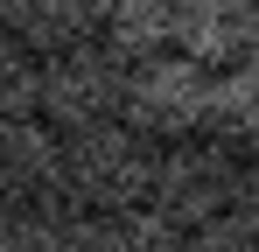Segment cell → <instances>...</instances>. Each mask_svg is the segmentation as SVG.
Here are the masks:
<instances>
[{
    "label": "cell",
    "instance_id": "obj_13",
    "mask_svg": "<svg viewBox=\"0 0 259 252\" xmlns=\"http://www.w3.org/2000/svg\"><path fill=\"white\" fill-rule=\"evenodd\" d=\"M245 56H252V63H259V28H252V49H245Z\"/></svg>",
    "mask_w": 259,
    "mask_h": 252
},
{
    "label": "cell",
    "instance_id": "obj_9",
    "mask_svg": "<svg viewBox=\"0 0 259 252\" xmlns=\"http://www.w3.org/2000/svg\"><path fill=\"white\" fill-rule=\"evenodd\" d=\"M210 133H224L238 154H259V63H224L210 98Z\"/></svg>",
    "mask_w": 259,
    "mask_h": 252
},
{
    "label": "cell",
    "instance_id": "obj_12",
    "mask_svg": "<svg viewBox=\"0 0 259 252\" xmlns=\"http://www.w3.org/2000/svg\"><path fill=\"white\" fill-rule=\"evenodd\" d=\"M35 231H42V210L0 189V252H21V245H35Z\"/></svg>",
    "mask_w": 259,
    "mask_h": 252
},
{
    "label": "cell",
    "instance_id": "obj_4",
    "mask_svg": "<svg viewBox=\"0 0 259 252\" xmlns=\"http://www.w3.org/2000/svg\"><path fill=\"white\" fill-rule=\"evenodd\" d=\"M210 98H217V70L189 49H161V56H140L126 84V119L154 140H189V133H210Z\"/></svg>",
    "mask_w": 259,
    "mask_h": 252
},
{
    "label": "cell",
    "instance_id": "obj_5",
    "mask_svg": "<svg viewBox=\"0 0 259 252\" xmlns=\"http://www.w3.org/2000/svg\"><path fill=\"white\" fill-rule=\"evenodd\" d=\"M0 189L21 203H56L70 196V133L42 112L28 119H0Z\"/></svg>",
    "mask_w": 259,
    "mask_h": 252
},
{
    "label": "cell",
    "instance_id": "obj_7",
    "mask_svg": "<svg viewBox=\"0 0 259 252\" xmlns=\"http://www.w3.org/2000/svg\"><path fill=\"white\" fill-rule=\"evenodd\" d=\"M0 28H14L35 49H70V42L98 35V0H0Z\"/></svg>",
    "mask_w": 259,
    "mask_h": 252
},
{
    "label": "cell",
    "instance_id": "obj_3",
    "mask_svg": "<svg viewBox=\"0 0 259 252\" xmlns=\"http://www.w3.org/2000/svg\"><path fill=\"white\" fill-rule=\"evenodd\" d=\"M126 84H133V56H119L105 35L49 49L42 56V119H56L63 133L126 119Z\"/></svg>",
    "mask_w": 259,
    "mask_h": 252
},
{
    "label": "cell",
    "instance_id": "obj_10",
    "mask_svg": "<svg viewBox=\"0 0 259 252\" xmlns=\"http://www.w3.org/2000/svg\"><path fill=\"white\" fill-rule=\"evenodd\" d=\"M42 112V49L0 28V119H28Z\"/></svg>",
    "mask_w": 259,
    "mask_h": 252
},
{
    "label": "cell",
    "instance_id": "obj_1",
    "mask_svg": "<svg viewBox=\"0 0 259 252\" xmlns=\"http://www.w3.org/2000/svg\"><path fill=\"white\" fill-rule=\"evenodd\" d=\"M154 175H161V140L140 133L133 119H105V126L70 133V196L84 210L154 203Z\"/></svg>",
    "mask_w": 259,
    "mask_h": 252
},
{
    "label": "cell",
    "instance_id": "obj_11",
    "mask_svg": "<svg viewBox=\"0 0 259 252\" xmlns=\"http://www.w3.org/2000/svg\"><path fill=\"white\" fill-rule=\"evenodd\" d=\"M196 245H259V154H245L238 210H224L217 224H203V231H196Z\"/></svg>",
    "mask_w": 259,
    "mask_h": 252
},
{
    "label": "cell",
    "instance_id": "obj_2",
    "mask_svg": "<svg viewBox=\"0 0 259 252\" xmlns=\"http://www.w3.org/2000/svg\"><path fill=\"white\" fill-rule=\"evenodd\" d=\"M245 189V154L224 133H189V140H161V175H154V203L196 238L224 210H238Z\"/></svg>",
    "mask_w": 259,
    "mask_h": 252
},
{
    "label": "cell",
    "instance_id": "obj_8",
    "mask_svg": "<svg viewBox=\"0 0 259 252\" xmlns=\"http://www.w3.org/2000/svg\"><path fill=\"white\" fill-rule=\"evenodd\" d=\"M98 35L119 56H161L175 49V0H98Z\"/></svg>",
    "mask_w": 259,
    "mask_h": 252
},
{
    "label": "cell",
    "instance_id": "obj_6",
    "mask_svg": "<svg viewBox=\"0 0 259 252\" xmlns=\"http://www.w3.org/2000/svg\"><path fill=\"white\" fill-rule=\"evenodd\" d=\"M259 28V0H175V49L203 56L210 70L245 63Z\"/></svg>",
    "mask_w": 259,
    "mask_h": 252
}]
</instances>
